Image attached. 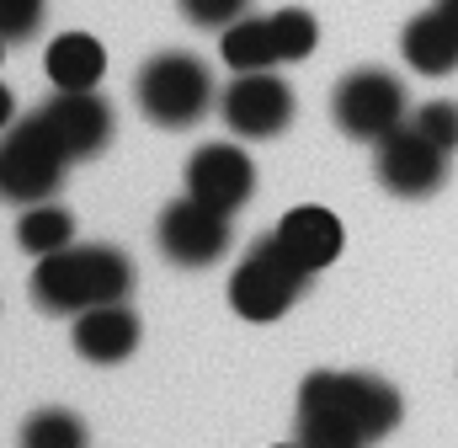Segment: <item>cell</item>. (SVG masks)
Segmentation results:
<instances>
[{
    "mask_svg": "<svg viewBox=\"0 0 458 448\" xmlns=\"http://www.w3.org/2000/svg\"><path fill=\"white\" fill-rule=\"evenodd\" d=\"M11 112H16V102H11V91L0 86V128H11Z\"/></svg>",
    "mask_w": 458,
    "mask_h": 448,
    "instance_id": "cell-23",
    "label": "cell"
},
{
    "mask_svg": "<svg viewBox=\"0 0 458 448\" xmlns=\"http://www.w3.org/2000/svg\"><path fill=\"white\" fill-rule=\"evenodd\" d=\"M219 112L240 139H277L293 123V86L277 81L272 70H245L229 81Z\"/></svg>",
    "mask_w": 458,
    "mask_h": 448,
    "instance_id": "cell-9",
    "label": "cell"
},
{
    "mask_svg": "<svg viewBox=\"0 0 458 448\" xmlns=\"http://www.w3.org/2000/svg\"><path fill=\"white\" fill-rule=\"evenodd\" d=\"M139 315L128 310V305H97V310H81L75 315V326H70V341H75V352L86 358V363H102V368H113L123 358H133V347H139Z\"/></svg>",
    "mask_w": 458,
    "mask_h": 448,
    "instance_id": "cell-12",
    "label": "cell"
},
{
    "mask_svg": "<svg viewBox=\"0 0 458 448\" xmlns=\"http://www.w3.org/2000/svg\"><path fill=\"white\" fill-rule=\"evenodd\" d=\"M133 102H139V112L155 128H192L208 112V102H214V75H208V65L198 54L165 48V54L139 65Z\"/></svg>",
    "mask_w": 458,
    "mask_h": 448,
    "instance_id": "cell-4",
    "label": "cell"
},
{
    "mask_svg": "<svg viewBox=\"0 0 458 448\" xmlns=\"http://www.w3.org/2000/svg\"><path fill=\"white\" fill-rule=\"evenodd\" d=\"M64 166H70V155L59 150L48 123L32 112L0 139V198H11V203H48L59 193V182H64Z\"/></svg>",
    "mask_w": 458,
    "mask_h": 448,
    "instance_id": "cell-5",
    "label": "cell"
},
{
    "mask_svg": "<svg viewBox=\"0 0 458 448\" xmlns=\"http://www.w3.org/2000/svg\"><path fill=\"white\" fill-rule=\"evenodd\" d=\"M315 272L277 240V229L267 235V240H256L245 256H240V267H234V278H229V310L240 315V321H256V326H267V321H283L288 310H293V299L304 294V283H310Z\"/></svg>",
    "mask_w": 458,
    "mask_h": 448,
    "instance_id": "cell-3",
    "label": "cell"
},
{
    "mask_svg": "<svg viewBox=\"0 0 458 448\" xmlns=\"http://www.w3.org/2000/svg\"><path fill=\"white\" fill-rule=\"evenodd\" d=\"M373 150H378L373 155V171H378L384 193H394V198H432L448 182V150L432 144L416 123H400Z\"/></svg>",
    "mask_w": 458,
    "mask_h": 448,
    "instance_id": "cell-7",
    "label": "cell"
},
{
    "mask_svg": "<svg viewBox=\"0 0 458 448\" xmlns=\"http://www.w3.org/2000/svg\"><path fill=\"white\" fill-rule=\"evenodd\" d=\"M432 144H443L448 155L458 150V102H448V97H437V102H427V108H416V117H411Z\"/></svg>",
    "mask_w": 458,
    "mask_h": 448,
    "instance_id": "cell-20",
    "label": "cell"
},
{
    "mask_svg": "<svg viewBox=\"0 0 458 448\" xmlns=\"http://www.w3.org/2000/svg\"><path fill=\"white\" fill-rule=\"evenodd\" d=\"M176 5L192 27H214V32H225L229 22H240L250 11V0H176Z\"/></svg>",
    "mask_w": 458,
    "mask_h": 448,
    "instance_id": "cell-21",
    "label": "cell"
},
{
    "mask_svg": "<svg viewBox=\"0 0 458 448\" xmlns=\"http://www.w3.org/2000/svg\"><path fill=\"white\" fill-rule=\"evenodd\" d=\"M437 11H443V16H448V22L458 27V0H437Z\"/></svg>",
    "mask_w": 458,
    "mask_h": 448,
    "instance_id": "cell-24",
    "label": "cell"
},
{
    "mask_svg": "<svg viewBox=\"0 0 458 448\" xmlns=\"http://www.w3.org/2000/svg\"><path fill=\"white\" fill-rule=\"evenodd\" d=\"M272 38H277V59H283V65H299V59L315 54V43H320V22H315L310 11L288 5V11H272Z\"/></svg>",
    "mask_w": 458,
    "mask_h": 448,
    "instance_id": "cell-19",
    "label": "cell"
},
{
    "mask_svg": "<svg viewBox=\"0 0 458 448\" xmlns=\"http://www.w3.org/2000/svg\"><path fill=\"white\" fill-rule=\"evenodd\" d=\"M277 240L310 267V272H320V267H331L336 256H342V220L331 214V209H320V203H299V209H288L283 224H277Z\"/></svg>",
    "mask_w": 458,
    "mask_h": 448,
    "instance_id": "cell-13",
    "label": "cell"
},
{
    "mask_svg": "<svg viewBox=\"0 0 458 448\" xmlns=\"http://www.w3.org/2000/svg\"><path fill=\"white\" fill-rule=\"evenodd\" d=\"M38 22H43V0H0V38L5 43L32 38Z\"/></svg>",
    "mask_w": 458,
    "mask_h": 448,
    "instance_id": "cell-22",
    "label": "cell"
},
{
    "mask_svg": "<svg viewBox=\"0 0 458 448\" xmlns=\"http://www.w3.org/2000/svg\"><path fill=\"white\" fill-rule=\"evenodd\" d=\"M43 70L59 91H91L107 70V48L91 32H59L43 54Z\"/></svg>",
    "mask_w": 458,
    "mask_h": 448,
    "instance_id": "cell-15",
    "label": "cell"
},
{
    "mask_svg": "<svg viewBox=\"0 0 458 448\" xmlns=\"http://www.w3.org/2000/svg\"><path fill=\"white\" fill-rule=\"evenodd\" d=\"M0 59H5V38H0Z\"/></svg>",
    "mask_w": 458,
    "mask_h": 448,
    "instance_id": "cell-26",
    "label": "cell"
},
{
    "mask_svg": "<svg viewBox=\"0 0 458 448\" xmlns=\"http://www.w3.org/2000/svg\"><path fill=\"white\" fill-rule=\"evenodd\" d=\"M187 193L214 203V209H225V214H234L256 193V166H250V155L240 144H203L187 160Z\"/></svg>",
    "mask_w": 458,
    "mask_h": 448,
    "instance_id": "cell-11",
    "label": "cell"
},
{
    "mask_svg": "<svg viewBox=\"0 0 458 448\" xmlns=\"http://www.w3.org/2000/svg\"><path fill=\"white\" fill-rule=\"evenodd\" d=\"M128 289H133V262L117 246H64L54 256H38V267H32V299L48 315L123 305Z\"/></svg>",
    "mask_w": 458,
    "mask_h": 448,
    "instance_id": "cell-2",
    "label": "cell"
},
{
    "mask_svg": "<svg viewBox=\"0 0 458 448\" xmlns=\"http://www.w3.org/2000/svg\"><path fill=\"white\" fill-rule=\"evenodd\" d=\"M405 417V401L389 379L357 368H315L299 384V444L304 448H373Z\"/></svg>",
    "mask_w": 458,
    "mask_h": 448,
    "instance_id": "cell-1",
    "label": "cell"
},
{
    "mask_svg": "<svg viewBox=\"0 0 458 448\" xmlns=\"http://www.w3.org/2000/svg\"><path fill=\"white\" fill-rule=\"evenodd\" d=\"M331 112H336V128L346 139L378 144L384 134H394L405 123V86H400V75H389L378 65H362V70L342 75Z\"/></svg>",
    "mask_w": 458,
    "mask_h": 448,
    "instance_id": "cell-6",
    "label": "cell"
},
{
    "mask_svg": "<svg viewBox=\"0 0 458 448\" xmlns=\"http://www.w3.org/2000/svg\"><path fill=\"white\" fill-rule=\"evenodd\" d=\"M21 448H86V422L75 411H32L27 427H21Z\"/></svg>",
    "mask_w": 458,
    "mask_h": 448,
    "instance_id": "cell-18",
    "label": "cell"
},
{
    "mask_svg": "<svg viewBox=\"0 0 458 448\" xmlns=\"http://www.w3.org/2000/svg\"><path fill=\"white\" fill-rule=\"evenodd\" d=\"M155 235H160V251L176 267H214L229 251V214L203 203V198H192V193H182L176 203L160 209Z\"/></svg>",
    "mask_w": 458,
    "mask_h": 448,
    "instance_id": "cell-8",
    "label": "cell"
},
{
    "mask_svg": "<svg viewBox=\"0 0 458 448\" xmlns=\"http://www.w3.org/2000/svg\"><path fill=\"white\" fill-rule=\"evenodd\" d=\"M400 54H405V65H411L416 75L443 81V75H454L458 70V27L432 5V11H421V16L405 22V32H400Z\"/></svg>",
    "mask_w": 458,
    "mask_h": 448,
    "instance_id": "cell-14",
    "label": "cell"
},
{
    "mask_svg": "<svg viewBox=\"0 0 458 448\" xmlns=\"http://www.w3.org/2000/svg\"><path fill=\"white\" fill-rule=\"evenodd\" d=\"M219 54H225V65L234 75L283 65L277 59V38H272V16H240V22H229L225 38H219Z\"/></svg>",
    "mask_w": 458,
    "mask_h": 448,
    "instance_id": "cell-16",
    "label": "cell"
},
{
    "mask_svg": "<svg viewBox=\"0 0 458 448\" xmlns=\"http://www.w3.org/2000/svg\"><path fill=\"white\" fill-rule=\"evenodd\" d=\"M277 448H304V444H277Z\"/></svg>",
    "mask_w": 458,
    "mask_h": 448,
    "instance_id": "cell-25",
    "label": "cell"
},
{
    "mask_svg": "<svg viewBox=\"0 0 458 448\" xmlns=\"http://www.w3.org/2000/svg\"><path fill=\"white\" fill-rule=\"evenodd\" d=\"M38 117L48 123V134L59 139V150L70 160H91L113 139V108H107V97H97V86L91 91H54Z\"/></svg>",
    "mask_w": 458,
    "mask_h": 448,
    "instance_id": "cell-10",
    "label": "cell"
},
{
    "mask_svg": "<svg viewBox=\"0 0 458 448\" xmlns=\"http://www.w3.org/2000/svg\"><path fill=\"white\" fill-rule=\"evenodd\" d=\"M16 246L27 256H54L64 246H75V214L64 203H27V214L16 220Z\"/></svg>",
    "mask_w": 458,
    "mask_h": 448,
    "instance_id": "cell-17",
    "label": "cell"
}]
</instances>
